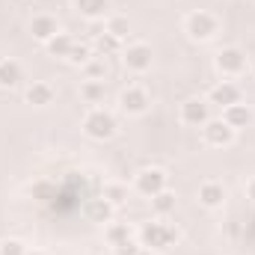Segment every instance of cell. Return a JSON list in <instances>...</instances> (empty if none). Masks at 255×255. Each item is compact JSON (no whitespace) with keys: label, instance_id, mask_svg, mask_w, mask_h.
<instances>
[{"label":"cell","instance_id":"1","mask_svg":"<svg viewBox=\"0 0 255 255\" xmlns=\"http://www.w3.org/2000/svg\"><path fill=\"white\" fill-rule=\"evenodd\" d=\"M178 229L172 223H166V217H154L148 223H142V229L136 232V241L145 247V250H154V253H163L169 247L178 244Z\"/></svg>","mask_w":255,"mask_h":255},{"label":"cell","instance_id":"2","mask_svg":"<svg viewBox=\"0 0 255 255\" xmlns=\"http://www.w3.org/2000/svg\"><path fill=\"white\" fill-rule=\"evenodd\" d=\"M80 128H83V133H86L89 139L104 142V139H113V136H116L119 122H116V116H113L107 107H89V110L83 113Z\"/></svg>","mask_w":255,"mask_h":255},{"label":"cell","instance_id":"3","mask_svg":"<svg viewBox=\"0 0 255 255\" xmlns=\"http://www.w3.org/2000/svg\"><path fill=\"white\" fill-rule=\"evenodd\" d=\"M184 33H187L190 42H211V39H217V33H220V21H217L214 12L196 9V12H190V15L184 18Z\"/></svg>","mask_w":255,"mask_h":255},{"label":"cell","instance_id":"4","mask_svg":"<svg viewBox=\"0 0 255 255\" xmlns=\"http://www.w3.org/2000/svg\"><path fill=\"white\" fill-rule=\"evenodd\" d=\"M133 190L139 193V196H145V199L169 190V175H166V169H160V166H145V169H139V172L133 175Z\"/></svg>","mask_w":255,"mask_h":255},{"label":"cell","instance_id":"5","mask_svg":"<svg viewBox=\"0 0 255 255\" xmlns=\"http://www.w3.org/2000/svg\"><path fill=\"white\" fill-rule=\"evenodd\" d=\"M214 68H217V74H223V77H238V74H244V71L250 68V60H247V54H244L238 45H229V48L217 51Z\"/></svg>","mask_w":255,"mask_h":255},{"label":"cell","instance_id":"6","mask_svg":"<svg viewBox=\"0 0 255 255\" xmlns=\"http://www.w3.org/2000/svg\"><path fill=\"white\" fill-rule=\"evenodd\" d=\"M199 130H202V142L208 148H229L235 142V136H238V130L229 128L223 119H208Z\"/></svg>","mask_w":255,"mask_h":255},{"label":"cell","instance_id":"7","mask_svg":"<svg viewBox=\"0 0 255 255\" xmlns=\"http://www.w3.org/2000/svg\"><path fill=\"white\" fill-rule=\"evenodd\" d=\"M122 63H125L128 71L133 74H145L151 63H154V54H151V45L145 42H130L128 48H122Z\"/></svg>","mask_w":255,"mask_h":255},{"label":"cell","instance_id":"8","mask_svg":"<svg viewBox=\"0 0 255 255\" xmlns=\"http://www.w3.org/2000/svg\"><path fill=\"white\" fill-rule=\"evenodd\" d=\"M148 107H151V98L142 86H125L119 92V110L125 116H145Z\"/></svg>","mask_w":255,"mask_h":255},{"label":"cell","instance_id":"9","mask_svg":"<svg viewBox=\"0 0 255 255\" xmlns=\"http://www.w3.org/2000/svg\"><path fill=\"white\" fill-rule=\"evenodd\" d=\"M211 119V104L205 98H187L178 107V122L187 128H202Z\"/></svg>","mask_w":255,"mask_h":255},{"label":"cell","instance_id":"10","mask_svg":"<svg viewBox=\"0 0 255 255\" xmlns=\"http://www.w3.org/2000/svg\"><path fill=\"white\" fill-rule=\"evenodd\" d=\"M211 107H220V110H226L229 104H238V101H244L241 98V86L238 83H232V80H220L217 86H211L208 89V98H205Z\"/></svg>","mask_w":255,"mask_h":255},{"label":"cell","instance_id":"11","mask_svg":"<svg viewBox=\"0 0 255 255\" xmlns=\"http://www.w3.org/2000/svg\"><path fill=\"white\" fill-rule=\"evenodd\" d=\"M57 33H60V24H57V18H54V15L39 12V15H33V18H30V36H33L36 42L48 45Z\"/></svg>","mask_w":255,"mask_h":255},{"label":"cell","instance_id":"12","mask_svg":"<svg viewBox=\"0 0 255 255\" xmlns=\"http://www.w3.org/2000/svg\"><path fill=\"white\" fill-rule=\"evenodd\" d=\"M220 119H223L229 128H235V130H244V128L253 125L255 113H253V107H250L247 101H238V104H229V107L223 110V116H220Z\"/></svg>","mask_w":255,"mask_h":255},{"label":"cell","instance_id":"13","mask_svg":"<svg viewBox=\"0 0 255 255\" xmlns=\"http://www.w3.org/2000/svg\"><path fill=\"white\" fill-rule=\"evenodd\" d=\"M199 205L202 208H208V211H217V208H223L226 205V187L220 184V181H202L199 184Z\"/></svg>","mask_w":255,"mask_h":255},{"label":"cell","instance_id":"14","mask_svg":"<svg viewBox=\"0 0 255 255\" xmlns=\"http://www.w3.org/2000/svg\"><path fill=\"white\" fill-rule=\"evenodd\" d=\"M24 98H27V104H33V107H48V104H54L57 89H54L48 80H33V83L27 86Z\"/></svg>","mask_w":255,"mask_h":255},{"label":"cell","instance_id":"15","mask_svg":"<svg viewBox=\"0 0 255 255\" xmlns=\"http://www.w3.org/2000/svg\"><path fill=\"white\" fill-rule=\"evenodd\" d=\"M83 211H86V217H89L92 223H101V226H107V223L113 220V214H116V208H113V205H110L104 196H98V199H89Z\"/></svg>","mask_w":255,"mask_h":255},{"label":"cell","instance_id":"16","mask_svg":"<svg viewBox=\"0 0 255 255\" xmlns=\"http://www.w3.org/2000/svg\"><path fill=\"white\" fill-rule=\"evenodd\" d=\"M21 80H24V68H21V63L3 57V60H0V89H15Z\"/></svg>","mask_w":255,"mask_h":255},{"label":"cell","instance_id":"17","mask_svg":"<svg viewBox=\"0 0 255 255\" xmlns=\"http://www.w3.org/2000/svg\"><path fill=\"white\" fill-rule=\"evenodd\" d=\"M122 39H116L113 33H107V30H101V33H95V42H92V51L98 54V57H113V54H122Z\"/></svg>","mask_w":255,"mask_h":255},{"label":"cell","instance_id":"18","mask_svg":"<svg viewBox=\"0 0 255 255\" xmlns=\"http://www.w3.org/2000/svg\"><path fill=\"white\" fill-rule=\"evenodd\" d=\"M74 9L86 21H101L110 9V0H74Z\"/></svg>","mask_w":255,"mask_h":255},{"label":"cell","instance_id":"19","mask_svg":"<svg viewBox=\"0 0 255 255\" xmlns=\"http://www.w3.org/2000/svg\"><path fill=\"white\" fill-rule=\"evenodd\" d=\"M77 92H80V101H83V104L98 107V104L104 101V95H107V86H104V80H83Z\"/></svg>","mask_w":255,"mask_h":255},{"label":"cell","instance_id":"20","mask_svg":"<svg viewBox=\"0 0 255 255\" xmlns=\"http://www.w3.org/2000/svg\"><path fill=\"white\" fill-rule=\"evenodd\" d=\"M133 238V226L130 223H116V220H110L107 226H104V241L110 244V247H119V244H125Z\"/></svg>","mask_w":255,"mask_h":255},{"label":"cell","instance_id":"21","mask_svg":"<svg viewBox=\"0 0 255 255\" xmlns=\"http://www.w3.org/2000/svg\"><path fill=\"white\" fill-rule=\"evenodd\" d=\"M148 202H151L154 217H169V214H175V205H178V199H175V193H172V190L157 193V196H151Z\"/></svg>","mask_w":255,"mask_h":255},{"label":"cell","instance_id":"22","mask_svg":"<svg viewBox=\"0 0 255 255\" xmlns=\"http://www.w3.org/2000/svg\"><path fill=\"white\" fill-rule=\"evenodd\" d=\"M74 42H77V39H74L71 33H63V30H60V33H57V36H54V39H51V42H48L45 48H48V54H51L54 60H65Z\"/></svg>","mask_w":255,"mask_h":255},{"label":"cell","instance_id":"23","mask_svg":"<svg viewBox=\"0 0 255 255\" xmlns=\"http://www.w3.org/2000/svg\"><path fill=\"white\" fill-rule=\"evenodd\" d=\"M101 196H104L113 208H122L128 202V196H130V190H128V184H122V181H107L104 190H101Z\"/></svg>","mask_w":255,"mask_h":255},{"label":"cell","instance_id":"24","mask_svg":"<svg viewBox=\"0 0 255 255\" xmlns=\"http://www.w3.org/2000/svg\"><path fill=\"white\" fill-rule=\"evenodd\" d=\"M92 57H95V51H92V45H89V42H74V45H71V51H68V57H65V63L83 68Z\"/></svg>","mask_w":255,"mask_h":255},{"label":"cell","instance_id":"25","mask_svg":"<svg viewBox=\"0 0 255 255\" xmlns=\"http://www.w3.org/2000/svg\"><path fill=\"white\" fill-rule=\"evenodd\" d=\"M107 77V57H92L89 63L83 65V80H104Z\"/></svg>","mask_w":255,"mask_h":255},{"label":"cell","instance_id":"26","mask_svg":"<svg viewBox=\"0 0 255 255\" xmlns=\"http://www.w3.org/2000/svg\"><path fill=\"white\" fill-rule=\"evenodd\" d=\"M104 30H107V33H113L116 39H122V42H125V36L130 33V21H128L125 15H110V18L104 21Z\"/></svg>","mask_w":255,"mask_h":255},{"label":"cell","instance_id":"27","mask_svg":"<svg viewBox=\"0 0 255 255\" xmlns=\"http://www.w3.org/2000/svg\"><path fill=\"white\" fill-rule=\"evenodd\" d=\"M0 255H27V244L21 238H3L0 241Z\"/></svg>","mask_w":255,"mask_h":255},{"label":"cell","instance_id":"28","mask_svg":"<svg viewBox=\"0 0 255 255\" xmlns=\"http://www.w3.org/2000/svg\"><path fill=\"white\" fill-rule=\"evenodd\" d=\"M57 196V187L51 184V181H39V184H33V199H39V202H51Z\"/></svg>","mask_w":255,"mask_h":255},{"label":"cell","instance_id":"29","mask_svg":"<svg viewBox=\"0 0 255 255\" xmlns=\"http://www.w3.org/2000/svg\"><path fill=\"white\" fill-rule=\"evenodd\" d=\"M139 250H142V244L130 238V241H125V244H119V247H113V255H136Z\"/></svg>","mask_w":255,"mask_h":255},{"label":"cell","instance_id":"30","mask_svg":"<svg viewBox=\"0 0 255 255\" xmlns=\"http://www.w3.org/2000/svg\"><path fill=\"white\" fill-rule=\"evenodd\" d=\"M247 199H253V202H255V175L247 181Z\"/></svg>","mask_w":255,"mask_h":255},{"label":"cell","instance_id":"31","mask_svg":"<svg viewBox=\"0 0 255 255\" xmlns=\"http://www.w3.org/2000/svg\"><path fill=\"white\" fill-rule=\"evenodd\" d=\"M136 255H160V253H154V250H145V247H142V250H139Z\"/></svg>","mask_w":255,"mask_h":255},{"label":"cell","instance_id":"32","mask_svg":"<svg viewBox=\"0 0 255 255\" xmlns=\"http://www.w3.org/2000/svg\"><path fill=\"white\" fill-rule=\"evenodd\" d=\"M27 255H48V253H42V250H27Z\"/></svg>","mask_w":255,"mask_h":255},{"label":"cell","instance_id":"33","mask_svg":"<svg viewBox=\"0 0 255 255\" xmlns=\"http://www.w3.org/2000/svg\"><path fill=\"white\" fill-rule=\"evenodd\" d=\"M250 74H253V77H255V57H253V60H250Z\"/></svg>","mask_w":255,"mask_h":255}]
</instances>
